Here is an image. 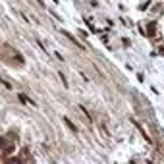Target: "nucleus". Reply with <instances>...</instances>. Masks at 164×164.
Segmentation results:
<instances>
[{"mask_svg":"<svg viewBox=\"0 0 164 164\" xmlns=\"http://www.w3.org/2000/svg\"><path fill=\"white\" fill-rule=\"evenodd\" d=\"M62 35H64V37H68V39H69V41H72L73 44H77V46H79V48H85V46H83V44H81V43H79V41H77V39H75V37H73V35H72V33H68V31H62Z\"/></svg>","mask_w":164,"mask_h":164,"instance_id":"nucleus-1","label":"nucleus"},{"mask_svg":"<svg viewBox=\"0 0 164 164\" xmlns=\"http://www.w3.org/2000/svg\"><path fill=\"white\" fill-rule=\"evenodd\" d=\"M156 33V25L155 23H149V35H155Z\"/></svg>","mask_w":164,"mask_h":164,"instance_id":"nucleus-5","label":"nucleus"},{"mask_svg":"<svg viewBox=\"0 0 164 164\" xmlns=\"http://www.w3.org/2000/svg\"><path fill=\"white\" fill-rule=\"evenodd\" d=\"M58 75H60V79H62V83H64V87H68V79H66V77H64V73L60 72V73H58Z\"/></svg>","mask_w":164,"mask_h":164,"instance_id":"nucleus-6","label":"nucleus"},{"mask_svg":"<svg viewBox=\"0 0 164 164\" xmlns=\"http://www.w3.org/2000/svg\"><path fill=\"white\" fill-rule=\"evenodd\" d=\"M17 97H19V101H21L23 104H35V102L31 101V98H27L25 95H23V93H19V95H17Z\"/></svg>","mask_w":164,"mask_h":164,"instance_id":"nucleus-4","label":"nucleus"},{"mask_svg":"<svg viewBox=\"0 0 164 164\" xmlns=\"http://www.w3.org/2000/svg\"><path fill=\"white\" fill-rule=\"evenodd\" d=\"M62 120H64V124H66V126L69 127V131H72V133H77V127H75V126H73V122H72V120H69V118H66V116H64V118H62Z\"/></svg>","mask_w":164,"mask_h":164,"instance_id":"nucleus-2","label":"nucleus"},{"mask_svg":"<svg viewBox=\"0 0 164 164\" xmlns=\"http://www.w3.org/2000/svg\"><path fill=\"white\" fill-rule=\"evenodd\" d=\"M0 83H2V85H4V87H6V89H14V87H12V83H10V81H8V79H6V77H4V75H2V73H0Z\"/></svg>","mask_w":164,"mask_h":164,"instance_id":"nucleus-3","label":"nucleus"}]
</instances>
